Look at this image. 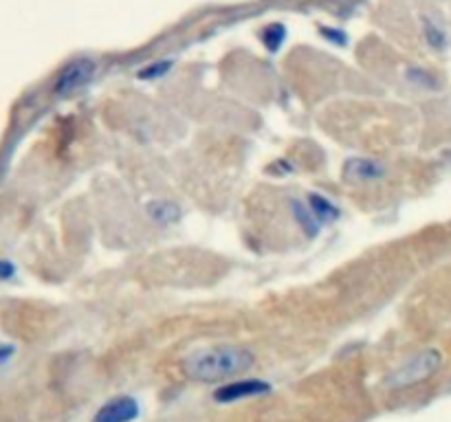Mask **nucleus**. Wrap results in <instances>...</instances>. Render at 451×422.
<instances>
[{"label": "nucleus", "instance_id": "1", "mask_svg": "<svg viewBox=\"0 0 451 422\" xmlns=\"http://www.w3.org/2000/svg\"><path fill=\"white\" fill-rule=\"evenodd\" d=\"M255 363L253 352L240 345H216L198 350L185 361L187 377L196 383H218L249 372Z\"/></svg>", "mask_w": 451, "mask_h": 422}, {"label": "nucleus", "instance_id": "2", "mask_svg": "<svg viewBox=\"0 0 451 422\" xmlns=\"http://www.w3.org/2000/svg\"><path fill=\"white\" fill-rule=\"evenodd\" d=\"M440 352L438 350H423L416 357H412L410 361H405L400 367H396L390 377L386 379V385L390 389H403V387H412L425 379H430L432 374L440 367Z\"/></svg>", "mask_w": 451, "mask_h": 422}, {"label": "nucleus", "instance_id": "3", "mask_svg": "<svg viewBox=\"0 0 451 422\" xmlns=\"http://www.w3.org/2000/svg\"><path fill=\"white\" fill-rule=\"evenodd\" d=\"M95 75V62L88 58L82 60H73L70 64L64 66V70L60 73L58 82H55V92L58 95H73V92L82 90L84 86L90 84Z\"/></svg>", "mask_w": 451, "mask_h": 422}, {"label": "nucleus", "instance_id": "4", "mask_svg": "<svg viewBox=\"0 0 451 422\" xmlns=\"http://www.w3.org/2000/svg\"><path fill=\"white\" fill-rule=\"evenodd\" d=\"M269 391H271V385L267 381L247 379V381H235V383H227V385L218 387L216 391H213V401L238 403V401H245V398L262 396V394H269Z\"/></svg>", "mask_w": 451, "mask_h": 422}, {"label": "nucleus", "instance_id": "5", "mask_svg": "<svg viewBox=\"0 0 451 422\" xmlns=\"http://www.w3.org/2000/svg\"><path fill=\"white\" fill-rule=\"evenodd\" d=\"M134 418H139V403L132 396H117L95 413L92 422H132Z\"/></svg>", "mask_w": 451, "mask_h": 422}, {"label": "nucleus", "instance_id": "6", "mask_svg": "<svg viewBox=\"0 0 451 422\" xmlns=\"http://www.w3.org/2000/svg\"><path fill=\"white\" fill-rule=\"evenodd\" d=\"M386 174V166L374 158H350L344 166V178L352 183L378 180Z\"/></svg>", "mask_w": 451, "mask_h": 422}, {"label": "nucleus", "instance_id": "7", "mask_svg": "<svg viewBox=\"0 0 451 422\" xmlns=\"http://www.w3.org/2000/svg\"><path fill=\"white\" fill-rule=\"evenodd\" d=\"M148 216L159 224H172L181 218V209L170 200H154L148 205Z\"/></svg>", "mask_w": 451, "mask_h": 422}, {"label": "nucleus", "instance_id": "8", "mask_svg": "<svg viewBox=\"0 0 451 422\" xmlns=\"http://www.w3.org/2000/svg\"><path fill=\"white\" fill-rule=\"evenodd\" d=\"M311 214L317 218V220H335L337 218V207L335 205H330L326 198L322 196H311Z\"/></svg>", "mask_w": 451, "mask_h": 422}, {"label": "nucleus", "instance_id": "9", "mask_svg": "<svg viewBox=\"0 0 451 422\" xmlns=\"http://www.w3.org/2000/svg\"><path fill=\"white\" fill-rule=\"evenodd\" d=\"M293 214H295L297 222L306 229L308 236H315V233H317V218L311 214V209H306L302 202H295L293 205Z\"/></svg>", "mask_w": 451, "mask_h": 422}, {"label": "nucleus", "instance_id": "10", "mask_svg": "<svg viewBox=\"0 0 451 422\" xmlns=\"http://www.w3.org/2000/svg\"><path fill=\"white\" fill-rule=\"evenodd\" d=\"M165 68H170V62H163V64H156V66H148L144 73H141V77L148 80V77H159L165 73Z\"/></svg>", "mask_w": 451, "mask_h": 422}, {"label": "nucleus", "instance_id": "11", "mask_svg": "<svg viewBox=\"0 0 451 422\" xmlns=\"http://www.w3.org/2000/svg\"><path fill=\"white\" fill-rule=\"evenodd\" d=\"M14 355H16V347H14V345H9V343H0V367L7 365L9 359H11Z\"/></svg>", "mask_w": 451, "mask_h": 422}, {"label": "nucleus", "instance_id": "12", "mask_svg": "<svg viewBox=\"0 0 451 422\" xmlns=\"http://www.w3.org/2000/svg\"><path fill=\"white\" fill-rule=\"evenodd\" d=\"M16 273V269L9 262H0V279H7Z\"/></svg>", "mask_w": 451, "mask_h": 422}]
</instances>
